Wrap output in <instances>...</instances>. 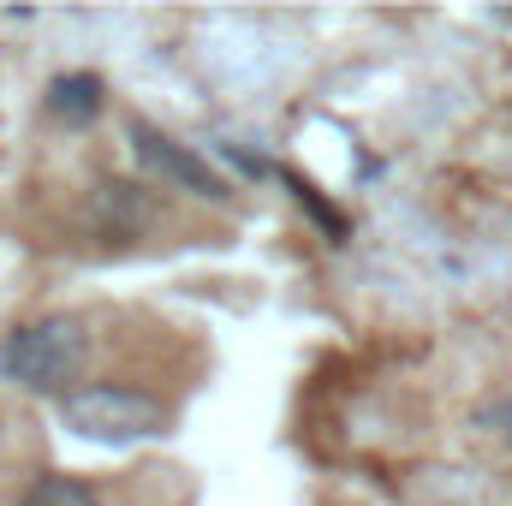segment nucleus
Returning <instances> with one entry per match:
<instances>
[{"label":"nucleus","instance_id":"1","mask_svg":"<svg viewBox=\"0 0 512 506\" xmlns=\"http://www.w3.org/2000/svg\"><path fill=\"white\" fill-rule=\"evenodd\" d=\"M90 364V328L78 316H42L6 334L0 346V376L30 387V393H72V381Z\"/></svg>","mask_w":512,"mask_h":506},{"label":"nucleus","instance_id":"2","mask_svg":"<svg viewBox=\"0 0 512 506\" xmlns=\"http://www.w3.org/2000/svg\"><path fill=\"white\" fill-rule=\"evenodd\" d=\"M60 423L96 447H137V441L167 435V405L126 381H96V387H72L60 399Z\"/></svg>","mask_w":512,"mask_h":506},{"label":"nucleus","instance_id":"3","mask_svg":"<svg viewBox=\"0 0 512 506\" xmlns=\"http://www.w3.org/2000/svg\"><path fill=\"white\" fill-rule=\"evenodd\" d=\"M126 143H131V161H137V173H143V179L173 185V191H191V197H203V203H227V197H233V185H227V179H221L197 149H185L179 137H167L161 126L131 120Z\"/></svg>","mask_w":512,"mask_h":506},{"label":"nucleus","instance_id":"4","mask_svg":"<svg viewBox=\"0 0 512 506\" xmlns=\"http://www.w3.org/2000/svg\"><path fill=\"white\" fill-rule=\"evenodd\" d=\"M90 221L108 239H137V233L155 227V197L143 185H126V179H102L96 185V203H90Z\"/></svg>","mask_w":512,"mask_h":506},{"label":"nucleus","instance_id":"5","mask_svg":"<svg viewBox=\"0 0 512 506\" xmlns=\"http://www.w3.org/2000/svg\"><path fill=\"white\" fill-rule=\"evenodd\" d=\"M48 114L66 120V126L96 120V114H102V78H90V72H60V78L48 84Z\"/></svg>","mask_w":512,"mask_h":506},{"label":"nucleus","instance_id":"6","mask_svg":"<svg viewBox=\"0 0 512 506\" xmlns=\"http://www.w3.org/2000/svg\"><path fill=\"white\" fill-rule=\"evenodd\" d=\"M18 506H102V495L84 483V477H36L24 495H18Z\"/></svg>","mask_w":512,"mask_h":506}]
</instances>
